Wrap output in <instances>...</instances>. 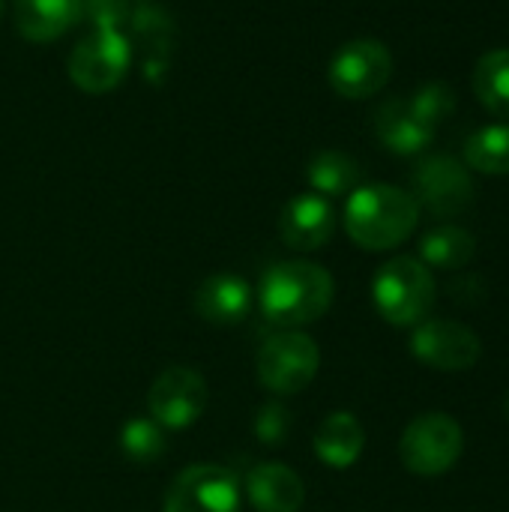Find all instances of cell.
Masks as SVG:
<instances>
[{
  "instance_id": "16",
  "label": "cell",
  "mask_w": 509,
  "mask_h": 512,
  "mask_svg": "<svg viewBox=\"0 0 509 512\" xmlns=\"http://www.w3.org/2000/svg\"><path fill=\"white\" fill-rule=\"evenodd\" d=\"M366 447V432L360 420L348 411H336L324 417V423L315 432V456L336 471L351 468Z\"/></svg>"
},
{
  "instance_id": "14",
  "label": "cell",
  "mask_w": 509,
  "mask_h": 512,
  "mask_svg": "<svg viewBox=\"0 0 509 512\" xmlns=\"http://www.w3.org/2000/svg\"><path fill=\"white\" fill-rule=\"evenodd\" d=\"M246 495L258 512H300L306 501L303 480L282 462L255 465L246 477Z\"/></svg>"
},
{
  "instance_id": "7",
  "label": "cell",
  "mask_w": 509,
  "mask_h": 512,
  "mask_svg": "<svg viewBox=\"0 0 509 512\" xmlns=\"http://www.w3.org/2000/svg\"><path fill=\"white\" fill-rule=\"evenodd\" d=\"M240 480L222 465H192L177 474L162 512H240Z\"/></svg>"
},
{
  "instance_id": "2",
  "label": "cell",
  "mask_w": 509,
  "mask_h": 512,
  "mask_svg": "<svg viewBox=\"0 0 509 512\" xmlns=\"http://www.w3.org/2000/svg\"><path fill=\"white\" fill-rule=\"evenodd\" d=\"M417 222L420 204L414 195L390 183L357 186L345 204V231L369 252L396 249L414 234Z\"/></svg>"
},
{
  "instance_id": "27",
  "label": "cell",
  "mask_w": 509,
  "mask_h": 512,
  "mask_svg": "<svg viewBox=\"0 0 509 512\" xmlns=\"http://www.w3.org/2000/svg\"><path fill=\"white\" fill-rule=\"evenodd\" d=\"M0 15H3V0H0Z\"/></svg>"
},
{
  "instance_id": "22",
  "label": "cell",
  "mask_w": 509,
  "mask_h": 512,
  "mask_svg": "<svg viewBox=\"0 0 509 512\" xmlns=\"http://www.w3.org/2000/svg\"><path fill=\"white\" fill-rule=\"evenodd\" d=\"M120 450L132 465H153L165 453V429L153 417H132L120 429Z\"/></svg>"
},
{
  "instance_id": "23",
  "label": "cell",
  "mask_w": 509,
  "mask_h": 512,
  "mask_svg": "<svg viewBox=\"0 0 509 512\" xmlns=\"http://www.w3.org/2000/svg\"><path fill=\"white\" fill-rule=\"evenodd\" d=\"M405 102H408L411 114H414L423 126H429L432 132H438V126H441L444 120H450L453 111H456V93H453V87L444 84V81L423 84V87H420L411 99H405Z\"/></svg>"
},
{
  "instance_id": "17",
  "label": "cell",
  "mask_w": 509,
  "mask_h": 512,
  "mask_svg": "<svg viewBox=\"0 0 509 512\" xmlns=\"http://www.w3.org/2000/svg\"><path fill=\"white\" fill-rule=\"evenodd\" d=\"M375 132H378L381 144L399 156H414V153L426 150L435 138V132L411 114L405 99H393V102L378 108Z\"/></svg>"
},
{
  "instance_id": "26",
  "label": "cell",
  "mask_w": 509,
  "mask_h": 512,
  "mask_svg": "<svg viewBox=\"0 0 509 512\" xmlns=\"http://www.w3.org/2000/svg\"><path fill=\"white\" fill-rule=\"evenodd\" d=\"M504 414H507V420H509V393H507V399H504Z\"/></svg>"
},
{
  "instance_id": "24",
  "label": "cell",
  "mask_w": 509,
  "mask_h": 512,
  "mask_svg": "<svg viewBox=\"0 0 509 512\" xmlns=\"http://www.w3.org/2000/svg\"><path fill=\"white\" fill-rule=\"evenodd\" d=\"M129 18V0H78V21H90L93 30H120Z\"/></svg>"
},
{
  "instance_id": "11",
  "label": "cell",
  "mask_w": 509,
  "mask_h": 512,
  "mask_svg": "<svg viewBox=\"0 0 509 512\" xmlns=\"http://www.w3.org/2000/svg\"><path fill=\"white\" fill-rule=\"evenodd\" d=\"M147 408H150V417L162 429L177 432V429L192 426L207 408L204 375L198 369H189V366L165 369L147 393Z\"/></svg>"
},
{
  "instance_id": "18",
  "label": "cell",
  "mask_w": 509,
  "mask_h": 512,
  "mask_svg": "<svg viewBox=\"0 0 509 512\" xmlns=\"http://www.w3.org/2000/svg\"><path fill=\"white\" fill-rule=\"evenodd\" d=\"M360 177H363V171H360L357 159L342 150H321L318 156H312V162L306 168L309 186L324 198L354 192L360 186Z\"/></svg>"
},
{
  "instance_id": "9",
  "label": "cell",
  "mask_w": 509,
  "mask_h": 512,
  "mask_svg": "<svg viewBox=\"0 0 509 512\" xmlns=\"http://www.w3.org/2000/svg\"><path fill=\"white\" fill-rule=\"evenodd\" d=\"M414 201L432 216H459L474 201V180L465 162L438 153L417 165L414 171Z\"/></svg>"
},
{
  "instance_id": "12",
  "label": "cell",
  "mask_w": 509,
  "mask_h": 512,
  "mask_svg": "<svg viewBox=\"0 0 509 512\" xmlns=\"http://www.w3.org/2000/svg\"><path fill=\"white\" fill-rule=\"evenodd\" d=\"M333 231H336V210L318 192L297 195L282 207L279 234H282L285 246H291L297 252H315V249L327 246Z\"/></svg>"
},
{
  "instance_id": "20",
  "label": "cell",
  "mask_w": 509,
  "mask_h": 512,
  "mask_svg": "<svg viewBox=\"0 0 509 512\" xmlns=\"http://www.w3.org/2000/svg\"><path fill=\"white\" fill-rule=\"evenodd\" d=\"M474 93L495 117H509V48L486 51L474 66Z\"/></svg>"
},
{
  "instance_id": "5",
  "label": "cell",
  "mask_w": 509,
  "mask_h": 512,
  "mask_svg": "<svg viewBox=\"0 0 509 512\" xmlns=\"http://www.w3.org/2000/svg\"><path fill=\"white\" fill-rule=\"evenodd\" d=\"M321 366V351L312 336L300 330H282L270 336L258 351V381L279 396L306 390Z\"/></svg>"
},
{
  "instance_id": "15",
  "label": "cell",
  "mask_w": 509,
  "mask_h": 512,
  "mask_svg": "<svg viewBox=\"0 0 509 512\" xmlns=\"http://www.w3.org/2000/svg\"><path fill=\"white\" fill-rule=\"evenodd\" d=\"M12 18L27 42H51L78 21V0H12Z\"/></svg>"
},
{
  "instance_id": "6",
  "label": "cell",
  "mask_w": 509,
  "mask_h": 512,
  "mask_svg": "<svg viewBox=\"0 0 509 512\" xmlns=\"http://www.w3.org/2000/svg\"><path fill=\"white\" fill-rule=\"evenodd\" d=\"M132 48L120 30H93L69 54V78L84 93H111L129 72Z\"/></svg>"
},
{
  "instance_id": "8",
  "label": "cell",
  "mask_w": 509,
  "mask_h": 512,
  "mask_svg": "<svg viewBox=\"0 0 509 512\" xmlns=\"http://www.w3.org/2000/svg\"><path fill=\"white\" fill-rule=\"evenodd\" d=\"M393 75V54L378 39L345 42L330 60V84L345 99H369Z\"/></svg>"
},
{
  "instance_id": "21",
  "label": "cell",
  "mask_w": 509,
  "mask_h": 512,
  "mask_svg": "<svg viewBox=\"0 0 509 512\" xmlns=\"http://www.w3.org/2000/svg\"><path fill=\"white\" fill-rule=\"evenodd\" d=\"M465 165L480 174H509V123L474 132L465 141Z\"/></svg>"
},
{
  "instance_id": "3",
  "label": "cell",
  "mask_w": 509,
  "mask_h": 512,
  "mask_svg": "<svg viewBox=\"0 0 509 512\" xmlns=\"http://www.w3.org/2000/svg\"><path fill=\"white\" fill-rule=\"evenodd\" d=\"M372 297L387 324L417 327L435 306V276L423 261L399 255L375 273Z\"/></svg>"
},
{
  "instance_id": "19",
  "label": "cell",
  "mask_w": 509,
  "mask_h": 512,
  "mask_svg": "<svg viewBox=\"0 0 509 512\" xmlns=\"http://www.w3.org/2000/svg\"><path fill=\"white\" fill-rule=\"evenodd\" d=\"M477 252V240L471 231L459 225H438L420 240V258L423 264L441 267V270H459L465 267Z\"/></svg>"
},
{
  "instance_id": "10",
  "label": "cell",
  "mask_w": 509,
  "mask_h": 512,
  "mask_svg": "<svg viewBox=\"0 0 509 512\" xmlns=\"http://www.w3.org/2000/svg\"><path fill=\"white\" fill-rule=\"evenodd\" d=\"M411 351L420 363H426L438 372H465V369L477 366V360L483 354V342L462 321L426 318L414 327Z\"/></svg>"
},
{
  "instance_id": "4",
  "label": "cell",
  "mask_w": 509,
  "mask_h": 512,
  "mask_svg": "<svg viewBox=\"0 0 509 512\" xmlns=\"http://www.w3.org/2000/svg\"><path fill=\"white\" fill-rule=\"evenodd\" d=\"M462 450H465V432L450 414L417 417L399 441L402 465L417 477L447 474L462 459Z\"/></svg>"
},
{
  "instance_id": "25",
  "label": "cell",
  "mask_w": 509,
  "mask_h": 512,
  "mask_svg": "<svg viewBox=\"0 0 509 512\" xmlns=\"http://www.w3.org/2000/svg\"><path fill=\"white\" fill-rule=\"evenodd\" d=\"M291 432V414L279 405V402H267L261 405L258 417H255V435L261 444L267 447H279Z\"/></svg>"
},
{
  "instance_id": "13",
  "label": "cell",
  "mask_w": 509,
  "mask_h": 512,
  "mask_svg": "<svg viewBox=\"0 0 509 512\" xmlns=\"http://www.w3.org/2000/svg\"><path fill=\"white\" fill-rule=\"evenodd\" d=\"M252 309V288L234 273H213L195 291V312L216 327L240 324Z\"/></svg>"
},
{
  "instance_id": "1",
  "label": "cell",
  "mask_w": 509,
  "mask_h": 512,
  "mask_svg": "<svg viewBox=\"0 0 509 512\" xmlns=\"http://www.w3.org/2000/svg\"><path fill=\"white\" fill-rule=\"evenodd\" d=\"M333 294V276L315 261H279L264 273L258 285L264 318L282 330L315 324L333 306Z\"/></svg>"
}]
</instances>
